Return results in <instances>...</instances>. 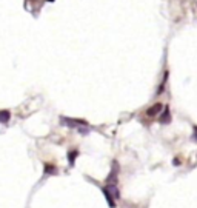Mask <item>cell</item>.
<instances>
[{
	"instance_id": "277c9868",
	"label": "cell",
	"mask_w": 197,
	"mask_h": 208,
	"mask_svg": "<svg viewBox=\"0 0 197 208\" xmlns=\"http://www.w3.org/2000/svg\"><path fill=\"white\" fill-rule=\"evenodd\" d=\"M10 117H11L10 111H0V122L2 124H6L10 120Z\"/></svg>"
},
{
	"instance_id": "5b68a950",
	"label": "cell",
	"mask_w": 197,
	"mask_h": 208,
	"mask_svg": "<svg viewBox=\"0 0 197 208\" xmlns=\"http://www.w3.org/2000/svg\"><path fill=\"white\" fill-rule=\"evenodd\" d=\"M45 171H46V174H54V173H57V168H54L51 165H46L45 167Z\"/></svg>"
},
{
	"instance_id": "8992f818",
	"label": "cell",
	"mask_w": 197,
	"mask_h": 208,
	"mask_svg": "<svg viewBox=\"0 0 197 208\" xmlns=\"http://www.w3.org/2000/svg\"><path fill=\"white\" fill-rule=\"evenodd\" d=\"M75 156H77V151H72L71 156H69V157H71V163H74V157H75Z\"/></svg>"
},
{
	"instance_id": "9c48e42d",
	"label": "cell",
	"mask_w": 197,
	"mask_h": 208,
	"mask_svg": "<svg viewBox=\"0 0 197 208\" xmlns=\"http://www.w3.org/2000/svg\"><path fill=\"white\" fill-rule=\"evenodd\" d=\"M48 2H52V0H48Z\"/></svg>"
},
{
	"instance_id": "7a4b0ae2",
	"label": "cell",
	"mask_w": 197,
	"mask_h": 208,
	"mask_svg": "<svg viewBox=\"0 0 197 208\" xmlns=\"http://www.w3.org/2000/svg\"><path fill=\"white\" fill-rule=\"evenodd\" d=\"M162 111H163V105L157 102V103H154L153 107H149V108L146 110V116H148V117H157Z\"/></svg>"
},
{
	"instance_id": "6da1fadb",
	"label": "cell",
	"mask_w": 197,
	"mask_h": 208,
	"mask_svg": "<svg viewBox=\"0 0 197 208\" xmlns=\"http://www.w3.org/2000/svg\"><path fill=\"white\" fill-rule=\"evenodd\" d=\"M60 122L65 125V127H85L88 125L86 120H82V119H71V117H60Z\"/></svg>"
},
{
	"instance_id": "3957f363",
	"label": "cell",
	"mask_w": 197,
	"mask_h": 208,
	"mask_svg": "<svg viewBox=\"0 0 197 208\" xmlns=\"http://www.w3.org/2000/svg\"><path fill=\"white\" fill-rule=\"evenodd\" d=\"M159 120H160V124H169V122H171V114H169L168 108H163L162 116L159 117Z\"/></svg>"
},
{
	"instance_id": "ba28073f",
	"label": "cell",
	"mask_w": 197,
	"mask_h": 208,
	"mask_svg": "<svg viewBox=\"0 0 197 208\" xmlns=\"http://www.w3.org/2000/svg\"><path fill=\"white\" fill-rule=\"evenodd\" d=\"M172 163H174V165H180V160H179V159H174V162H172Z\"/></svg>"
},
{
	"instance_id": "52a82bcc",
	"label": "cell",
	"mask_w": 197,
	"mask_h": 208,
	"mask_svg": "<svg viewBox=\"0 0 197 208\" xmlns=\"http://www.w3.org/2000/svg\"><path fill=\"white\" fill-rule=\"evenodd\" d=\"M195 142H197V127H194V137H192Z\"/></svg>"
}]
</instances>
